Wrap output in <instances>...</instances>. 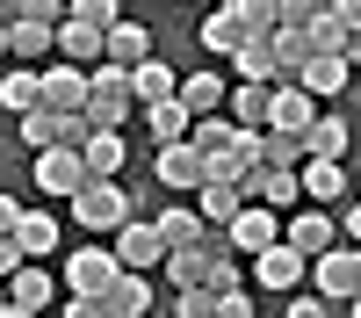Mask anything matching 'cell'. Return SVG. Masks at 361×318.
Wrapping results in <instances>:
<instances>
[{"label":"cell","instance_id":"obj_11","mask_svg":"<svg viewBox=\"0 0 361 318\" xmlns=\"http://www.w3.org/2000/svg\"><path fill=\"white\" fill-rule=\"evenodd\" d=\"M282 239L304 253V260H318V253H333V246H340V231H333V217H325V210H296V217L282 224Z\"/></svg>","mask_w":361,"mask_h":318},{"label":"cell","instance_id":"obj_30","mask_svg":"<svg viewBox=\"0 0 361 318\" xmlns=\"http://www.w3.org/2000/svg\"><path fill=\"white\" fill-rule=\"evenodd\" d=\"M102 311L109 318H145V311H152V282H145V275H116V289L102 297Z\"/></svg>","mask_w":361,"mask_h":318},{"label":"cell","instance_id":"obj_2","mask_svg":"<svg viewBox=\"0 0 361 318\" xmlns=\"http://www.w3.org/2000/svg\"><path fill=\"white\" fill-rule=\"evenodd\" d=\"M73 224L80 231H109V239H116V231L130 224V188L123 181H87L73 195Z\"/></svg>","mask_w":361,"mask_h":318},{"label":"cell","instance_id":"obj_41","mask_svg":"<svg viewBox=\"0 0 361 318\" xmlns=\"http://www.w3.org/2000/svg\"><path fill=\"white\" fill-rule=\"evenodd\" d=\"M209 289H217V297H224V289H238V260H231V253L209 260Z\"/></svg>","mask_w":361,"mask_h":318},{"label":"cell","instance_id":"obj_20","mask_svg":"<svg viewBox=\"0 0 361 318\" xmlns=\"http://www.w3.org/2000/svg\"><path fill=\"white\" fill-rule=\"evenodd\" d=\"M145 58H152V29H145V22H130V15H123V22L109 29V66H123V73H137Z\"/></svg>","mask_w":361,"mask_h":318},{"label":"cell","instance_id":"obj_51","mask_svg":"<svg viewBox=\"0 0 361 318\" xmlns=\"http://www.w3.org/2000/svg\"><path fill=\"white\" fill-rule=\"evenodd\" d=\"M354 87H361V80H354Z\"/></svg>","mask_w":361,"mask_h":318},{"label":"cell","instance_id":"obj_48","mask_svg":"<svg viewBox=\"0 0 361 318\" xmlns=\"http://www.w3.org/2000/svg\"><path fill=\"white\" fill-rule=\"evenodd\" d=\"M0 58H8V15H0Z\"/></svg>","mask_w":361,"mask_h":318},{"label":"cell","instance_id":"obj_35","mask_svg":"<svg viewBox=\"0 0 361 318\" xmlns=\"http://www.w3.org/2000/svg\"><path fill=\"white\" fill-rule=\"evenodd\" d=\"M188 145H195L202 159H224L231 145H238V123H231V116H202V123L188 130Z\"/></svg>","mask_w":361,"mask_h":318},{"label":"cell","instance_id":"obj_10","mask_svg":"<svg viewBox=\"0 0 361 318\" xmlns=\"http://www.w3.org/2000/svg\"><path fill=\"white\" fill-rule=\"evenodd\" d=\"M159 181H166V188H180V195L195 202V195L209 188V159L195 152V145H166V152H159Z\"/></svg>","mask_w":361,"mask_h":318},{"label":"cell","instance_id":"obj_49","mask_svg":"<svg viewBox=\"0 0 361 318\" xmlns=\"http://www.w3.org/2000/svg\"><path fill=\"white\" fill-rule=\"evenodd\" d=\"M0 311H8V282H0Z\"/></svg>","mask_w":361,"mask_h":318},{"label":"cell","instance_id":"obj_33","mask_svg":"<svg viewBox=\"0 0 361 318\" xmlns=\"http://www.w3.org/2000/svg\"><path fill=\"white\" fill-rule=\"evenodd\" d=\"M224 8L238 15V29H246V37H275V29H282V0H224Z\"/></svg>","mask_w":361,"mask_h":318},{"label":"cell","instance_id":"obj_34","mask_svg":"<svg viewBox=\"0 0 361 318\" xmlns=\"http://www.w3.org/2000/svg\"><path fill=\"white\" fill-rule=\"evenodd\" d=\"M260 166H275V173H304V137H289V130H260Z\"/></svg>","mask_w":361,"mask_h":318},{"label":"cell","instance_id":"obj_18","mask_svg":"<svg viewBox=\"0 0 361 318\" xmlns=\"http://www.w3.org/2000/svg\"><path fill=\"white\" fill-rule=\"evenodd\" d=\"M224 102H231V80H217V73H188L180 80V109H188L195 123L202 116H224Z\"/></svg>","mask_w":361,"mask_h":318},{"label":"cell","instance_id":"obj_12","mask_svg":"<svg viewBox=\"0 0 361 318\" xmlns=\"http://www.w3.org/2000/svg\"><path fill=\"white\" fill-rule=\"evenodd\" d=\"M152 231L166 239V253H180V246H202V239H209V224H202V210H195V202H166V210L152 217Z\"/></svg>","mask_w":361,"mask_h":318},{"label":"cell","instance_id":"obj_4","mask_svg":"<svg viewBox=\"0 0 361 318\" xmlns=\"http://www.w3.org/2000/svg\"><path fill=\"white\" fill-rule=\"evenodd\" d=\"M116 275H123V260H116L109 246H73V260H66V297H109Z\"/></svg>","mask_w":361,"mask_h":318},{"label":"cell","instance_id":"obj_36","mask_svg":"<svg viewBox=\"0 0 361 318\" xmlns=\"http://www.w3.org/2000/svg\"><path fill=\"white\" fill-rule=\"evenodd\" d=\"M66 15H73V22H87V29H102V37H109L116 22H123V8H116V0H73Z\"/></svg>","mask_w":361,"mask_h":318},{"label":"cell","instance_id":"obj_43","mask_svg":"<svg viewBox=\"0 0 361 318\" xmlns=\"http://www.w3.org/2000/svg\"><path fill=\"white\" fill-rule=\"evenodd\" d=\"M217 318H253V304H246V289H224V297H217Z\"/></svg>","mask_w":361,"mask_h":318},{"label":"cell","instance_id":"obj_45","mask_svg":"<svg viewBox=\"0 0 361 318\" xmlns=\"http://www.w3.org/2000/svg\"><path fill=\"white\" fill-rule=\"evenodd\" d=\"M22 217H29V210H22V202H15V195H0V231H15Z\"/></svg>","mask_w":361,"mask_h":318},{"label":"cell","instance_id":"obj_37","mask_svg":"<svg viewBox=\"0 0 361 318\" xmlns=\"http://www.w3.org/2000/svg\"><path fill=\"white\" fill-rule=\"evenodd\" d=\"M173 318H217V289H173Z\"/></svg>","mask_w":361,"mask_h":318},{"label":"cell","instance_id":"obj_28","mask_svg":"<svg viewBox=\"0 0 361 318\" xmlns=\"http://www.w3.org/2000/svg\"><path fill=\"white\" fill-rule=\"evenodd\" d=\"M0 109H8L15 123L29 109H44V73H0Z\"/></svg>","mask_w":361,"mask_h":318},{"label":"cell","instance_id":"obj_47","mask_svg":"<svg viewBox=\"0 0 361 318\" xmlns=\"http://www.w3.org/2000/svg\"><path fill=\"white\" fill-rule=\"evenodd\" d=\"M0 318H37V311H22V304H8V311H0Z\"/></svg>","mask_w":361,"mask_h":318},{"label":"cell","instance_id":"obj_9","mask_svg":"<svg viewBox=\"0 0 361 318\" xmlns=\"http://www.w3.org/2000/svg\"><path fill=\"white\" fill-rule=\"evenodd\" d=\"M58 66H80V73H94V66H109V37L102 29H87V22H58Z\"/></svg>","mask_w":361,"mask_h":318},{"label":"cell","instance_id":"obj_3","mask_svg":"<svg viewBox=\"0 0 361 318\" xmlns=\"http://www.w3.org/2000/svg\"><path fill=\"white\" fill-rule=\"evenodd\" d=\"M311 289H318L325 304H354V297H361V246L318 253V260H311Z\"/></svg>","mask_w":361,"mask_h":318},{"label":"cell","instance_id":"obj_13","mask_svg":"<svg viewBox=\"0 0 361 318\" xmlns=\"http://www.w3.org/2000/svg\"><path fill=\"white\" fill-rule=\"evenodd\" d=\"M224 116H231L238 130H253V137H260L267 123H275V87H238V80H231V102H224Z\"/></svg>","mask_w":361,"mask_h":318},{"label":"cell","instance_id":"obj_8","mask_svg":"<svg viewBox=\"0 0 361 318\" xmlns=\"http://www.w3.org/2000/svg\"><path fill=\"white\" fill-rule=\"evenodd\" d=\"M304 268H311V260L282 239V246H267V253L253 260V282H260V289H275V297H296V289H304Z\"/></svg>","mask_w":361,"mask_h":318},{"label":"cell","instance_id":"obj_27","mask_svg":"<svg viewBox=\"0 0 361 318\" xmlns=\"http://www.w3.org/2000/svg\"><path fill=\"white\" fill-rule=\"evenodd\" d=\"M296 87H304L311 102H333V94H347V87H354V73L340 66V58H311V66H304V80H296Z\"/></svg>","mask_w":361,"mask_h":318},{"label":"cell","instance_id":"obj_19","mask_svg":"<svg viewBox=\"0 0 361 318\" xmlns=\"http://www.w3.org/2000/svg\"><path fill=\"white\" fill-rule=\"evenodd\" d=\"M15 246H22V253L44 268V260H51L58 246H66V231H58V217H51V210H29V217L15 224Z\"/></svg>","mask_w":361,"mask_h":318},{"label":"cell","instance_id":"obj_24","mask_svg":"<svg viewBox=\"0 0 361 318\" xmlns=\"http://www.w3.org/2000/svg\"><path fill=\"white\" fill-rule=\"evenodd\" d=\"M137 123L152 130V145H159V152H166V145H188V130H195V116L180 109V102H159V109H145Z\"/></svg>","mask_w":361,"mask_h":318},{"label":"cell","instance_id":"obj_42","mask_svg":"<svg viewBox=\"0 0 361 318\" xmlns=\"http://www.w3.org/2000/svg\"><path fill=\"white\" fill-rule=\"evenodd\" d=\"M58 318H109V311H102V297H66Z\"/></svg>","mask_w":361,"mask_h":318},{"label":"cell","instance_id":"obj_5","mask_svg":"<svg viewBox=\"0 0 361 318\" xmlns=\"http://www.w3.org/2000/svg\"><path fill=\"white\" fill-rule=\"evenodd\" d=\"M224 246H231V253H246V260H260L267 246H282V217H275V210H260V202H246V210H238V224L224 231Z\"/></svg>","mask_w":361,"mask_h":318},{"label":"cell","instance_id":"obj_16","mask_svg":"<svg viewBox=\"0 0 361 318\" xmlns=\"http://www.w3.org/2000/svg\"><path fill=\"white\" fill-rule=\"evenodd\" d=\"M130 94H137V109H159V102H180V73L166 66V58H145V66L130 73Z\"/></svg>","mask_w":361,"mask_h":318},{"label":"cell","instance_id":"obj_21","mask_svg":"<svg viewBox=\"0 0 361 318\" xmlns=\"http://www.w3.org/2000/svg\"><path fill=\"white\" fill-rule=\"evenodd\" d=\"M347 116H333V109H318V123L304 130V159H347Z\"/></svg>","mask_w":361,"mask_h":318},{"label":"cell","instance_id":"obj_39","mask_svg":"<svg viewBox=\"0 0 361 318\" xmlns=\"http://www.w3.org/2000/svg\"><path fill=\"white\" fill-rule=\"evenodd\" d=\"M8 15H22V22H51V29L66 22V8H58V0H15Z\"/></svg>","mask_w":361,"mask_h":318},{"label":"cell","instance_id":"obj_50","mask_svg":"<svg viewBox=\"0 0 361 318\" xmlns=\"http://www.w3.org/2000/svg\"><path fill=\"white\" fill-rule=\"evenodd\" d=\"M347 318H361V304H347Z\"/></svg>","mask_w":361,"mask_h":318},{"label":"cell","instance_id":"obj_22","mask_svg":"<svg viewBox=\"0 0 361 318\" xmlns=\"http://www.w3.org/2000/svg\"><path fill=\"white\" fill-rule=\"evenodd\" d=\"M296 181H304V202H311V210H318V202H333V195H347V188H354L340 159H304V173H296Z\"/></svg>","mask_w":361,"mask_h":318},{"label":"cell","instance_id":"obj_15","mask_svg":"<svg viewBox=\"0 0 361 318\" xmlns=\"http://www.w3.org/2000/svg\"><path fill=\"white\" fill-rule=\"evenodd\" d=\"M80 159H87L94 181H116V173L130 166V137H123V130H94V137L80 145Z\"/></svg>","mask_w":361,"mask_h":318},{"label":"cell","instance_id":"obj_29","mask_svg":"<svg viewBox=\"0 0 361 318\" xmlns=\"http://www.w3.org/2000/svg\"><path fill=\"white\" fill-rule=\"evenodd\" d=\"M195 210H202V224H209V231H231V224H238V210H246V195L224 188V181H209V188L195 195Z\"/></svg>","mask_w":361,"mask_h":318},{"label":"cell","instance_id":"obj_17","mask_svg":"<svg viewBox=\"0 0 361 318\" xmlns=\"http://www.w3.org/2000/svg\"><path fill=\"white\" fill-rule=\"evenodd\" d=\"M231 73H238V87H282V66H275V37H246V51L231 58Z\"/></svg>","mask_w":361,"mask_h":318},{"label":"cell","instance_id":"obj_46","mask_svg":"<svg viewBox=\"0 0 361 318\" xmlns=\"http://www.w3.org/2000/svg\"><path fill=\"white\" fill-rule=\"evenodd\" d=\"M347 239L361 246V202H354V210H347Z\"/></svg>","mask_w":361,"mask_h":318},{"label":"cell","instance_id":"obj_40","mask_svg":"<svg viewBox=\"0 0 361 318\" xmlns=\"http://www.w3.org/2000/svg\"><path fill=\"white\" fill-rule=\"evenodd\" d=\"M22 268H29V253L15 246V231H0V282H15Z\"/></svg>","mask_w":361,"mask_h":318},{"label":"cell","instance_id":"obj_6","mask_svg":"<svg viewBox=\"0 0 361 318\" xmlns=\"http://www.w3.org/2000/svg\"><path fill=\"white\" fill-rule=\"evenodd\" d=\"M29 181H37L44 195H66V202H73V195H80L87 181H94V173H87V159H80V152H37Z\"/></svg>","mask_w":361,"mask_h":318},{"label":"cell","instance_id":"obj_44","mask_svg":"<svg viewBox=\"0 0 361 318\" xmlns=\"http://www.w3.org/2000/svg\"><path fill=\"white\" fill-rule=\"evenodd\" d=\"M340 66L361 80V29H347V37H340Z\"/></svg>","mask_w":361,"mask_h":318},{"label":"cell","instance_id":"obj_14","mask_svg":"<svg viewBox=\"0 0 361 318\" xmlns=\"http://www.w3.org/2000/svg\"><path fill=\"white\" fill-rule=\"evenodd\" d=\"M44 109L51 116H87V73L80 66H51L44 73Z\"/></svg>","mask_w":361,"mask_h":318},{"label":"cell","instance_id":"obj_23","mask_svg":"<svg viewBox=\"0 0 361 318\" xmlns=\"http://www.w3.org/2000/svg\"><path fill=\"white\" fill-rule=\"evenodd\" d=\"M318 123V102L304 94V87H275V123H267V130H289V137H304Z\"/></svg>","mask_w":361,"mask_h":318},{"label":"cell","instance_id":"obj_7","mask_svg":"<svg viewBox=\"0 0 361 318\" xmlns=\"http://www.w3.org/2000/svg\"><path fill=\"white\" fill-rule=\"evenodd\" d=\"M116 260H123V275H145V268H166V239H159V231L152 224H123V231H116V246H109Z\"/></svg>","mask_w":361,"mask_h":318},{"label":"cell","instance_id":"obj_31","mask_svg":"<svg viewBox=\"0 0 361 318\" xmlns=\"http://www.w3.org/2000/svg\"><path fill=\"white\" fill-rule=\"evenodd\" d=\"M209 246H180V253H166V282L173 289H209Z\"/></svg>","mask_w":361,"mask_h":318},{"label":"cell","instance_id":"obj_26","mask_svg":"<svg viewBox=\"0 0 361 318\" xmlns=\"http://www.w3.org/2000/svg\"><path fill=\"white\" fill-rule=\"evenodd\" d=\"M44 51H58V29L51 22H22V15H8V58H44Z\"/></svg>","mask_w":361,"mask_h":318},{"label":"cell","instance_id":"obj_1","mask_svg":"<svg viewBox=\"0 0 361 318\" xmlns=\"http://www.w3.org/2000/svg\"><path fill=\"white\" fill-rule=\"evenodd\" d=\"M137 94H130V73L123 66H94L87 73V123L94 130H130L137 123Z\"/></svg>","mask_w":361,"mask_h":318},{"label":"cell","instance_id":"obj_38","mask_svg":"<svg viewBox=\"0 0 361 318\" xmlns=\"http://www.w3.org/2000/svg\"><path fill=\"white\" fill-rule=\"evenodd\" d=\"M282 318H333V304H325L318 289H296V297L282 304Z\"/></svg>","mask_w":361,"mask_h":318},{"label":"cell","instance_id":"obj_25","mask_svg":"<svg viewBox=\"0 0 361 318\" xmlns=\"http://www.w3.org/2000/svg\"><path fill=\"white\" fill-rule=\"evenodd\" d=\"M202 51H209V58H238V51H246V29H238L231 8H209V15H202Z\"/></svg>","mask_w":361,"mask_h":318},{"label":"cell","instance_id":"obj_32","mask_svg":"<svg viewBox=\"0 0 361 318\" xmlns=\"http://www.w3.org/2000/svg\"><path fill=\"white\" fill-rule=\"evenodd\" d=\"M8 304H22V311H44V304H58V282L37 268V260H29V268L8 282Z\"/></svg>","mask_w":361,"mask_h":318}]
</instances>
